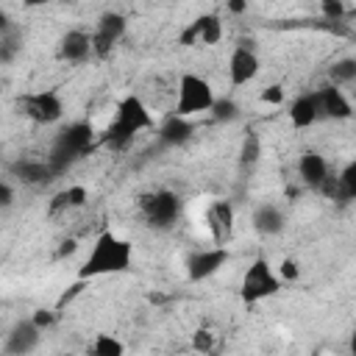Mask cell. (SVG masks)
<instances>
[{
    "label": "cell",
    "instance_id": "cell-1",
    "mask_svg": "<svg viewBox=\"0 0 356 356\" xmlns=\"http://www.w3.org/2000/svg\"><path fill=\"white\" fill-rule=\"evenodd\" d=\"M134 245L131 239L120 236L117 231H100L89 250L83 253V259L78 261V281L86 284V281H95V278H114V275H125L131 273L134 267Z\"/></svg>",
    "mask_w": 356,
    "mask_h": 356
},
{
    "label": "cell",
    "instance_id": "cell-2",
    "mask_svg": "<svg viewBox=\"0 0 356 356\" xmlns=\"http://www.w3.org/2000/svg\"><path fill=\"white\" fill-rule=\"evenodd\" d=\"M95 142H97V131H95V125H92L89 120H70V122H64V125L56 131L44 161L50 164L53 175L58 178V175H64L67 170H72V167L92 150Z\"/></svg>",
    "mask_w": 356,
    "mask_h": 356
},
{
    "label": "cell",
    "instance_id": "cell-3",
    "mask_svg": "<svg viewBox=\"0 0 356 356\" xmlns=\"http://www.w3.org/2000/svg\"><path fill=\"white\" fill-rule=\"evenodd\" d=\"M139 217L147 228L153 231H170L178 225L181 214H184V197L175 189L159 186V189H147L139 195L136 200Z\"/></svg>",
    "mask_w": 356,
    "mask_h": 356
},
{
    "label": "cell",
    "instance_id": "cell-4",
    "mask_svg": "<svg viewBox=\"0 0 356 356\" xmlns=\"http://www.w3.org/2000/svg\"><path fill=\"white\" fill-rule=\"evenodd\" d=\"M214 100H217V92H214V86L206 75H200V72H181L178 75L172 114L184 117V120H192L197 114H209Z\"/></svg>",
    "mask_w": 356,
    "mask_h": 356
},
{
    "label": "cell",
    "instance_id": "cell-5",
    "mask_svg": "<svg viewBox=\"0 0 356 356\" xmlns=\"http://www.w3.org/2000/svg\"><path fill=\"white\" fill-rule=\"evenodd\" d=\"M281 281L275 275V267L267 256H256L245 273H242V281H239V298L245 306H256L261 300H270L281 292Z\"/></svg>",
    "mask_w": 356,
    "mask_h": 356
},
{
    "label": "cell",
    "instance_id": "cell-6",
    "mask_svg": "<svg viewBox=\"0 0 356 356\" xmlns=\"http://www.w3.org/2000/svg\"><path fill=\"white\" fill-rule=\"evenodd\" d=\"M17 106H19V114H22L28 122L42 125V128L58 125V122L64 120V114H67V103H64V97H61L58 89L25 92V95L17 100Z\"/></svg>",
    "mask_w": 356,
    "mask_h": 356
},
{
    "label": "cell",
    "instance_id": "cell-7",
    "mask_svg": "<svg viewBox=\"0 0 356 356\" xmlns=\"http://www.w3.org/2000/svg\"><path fill=\"white\" fill-rule=\"evenodd\" d=\"M125 33H128V17H125L122 11H117V8L103 11V14L95 19L92 31H89L92 56H95V58H108V56L117 50V44L125 39Z\"/></svg>",
    "mask_w": 356,
    "mask_h": 356
},
{
    "label": "cell",
    "instance_id": "cell-8",
    "mask_svg": "<svg viewBox=\"0 0 356 356\" xmlns=\"http://www.w3.org/2000/svg\"><path fill=\"white\" fill-rule=\"evenodd\" d=\"M231 261V250L225 245H209V248H195L186 259H184V273L192 284L209 281L214 278L222 267H228Z\"/></svg>",
    "mask_w": 356,
    "mask_h": 356
},
{
    "label": "cell",
    "instance_id": "cell-9",
    "mask_svg": "<svg viewBox=\"0 0 356 356\" xmlns=\"http://www.w3.org/2000/svg\"><path fill=\"white\" fill-rule=\"evenodd\" d=\"M225 72H228V83L234 89H242L248 83H253L261 72V58L256 53L253 44L248 42H236L228 53V64H225Z\"/></svg>",
    "mask_w": 356,
    "mask_h": 356
},
{
    "label": "cell",
    "instance_id": "cell-10",
    "mask_svg": "<svg viewBox=\"0 0 356 356\" xmlns=\"http://www.w3.org/2000/svg\"><path fill=\"white\" fill-rule=\"evenodd\" d=\"M203 225L209 231V239L211 245H225L234 239V231H236V209L231 200L225 197H217L206 206L203 211Z\"/></svg>",
    "mask_w": 356,
    "mask_h": 356
},
{
    "label": "cell",
    "instance_id": "cell-11",
    "mask_svg": "<svg viewBox=\"0 0 356 356\" xmlns=\"http://www.w3.org/2000/svg\"><path fill=\"white\" fill-rule=\"evenodd\" d=\"M225 36V22L217 11H203L197 14L184 31H181V44L186 47H214Z\"/></svg>",
    "mask_w": 356,
    "mask_h": 356
},
{
    "label": "cell",
    "instance_id": "cell-12",
    "mask_svg": "<svg viewBox=\"0 0 356 356\" xmlns=\"http://www.w3.org/2000/svg\"><path fill=\"white\" fill-rule=\"evenodd\" d=\"M111 120H117L120 125H125V128L134 131L136 136H139L142 131H153V128H156L153 108H150L139 95H134V92H131V95H122V97L117 100Z\"/></svg>",
    "mask_w": 356,
    "mask_h": 356
},
{
    "label": "cell",
    "instance_id": "cell-13",
    "mask_svg": "<svg viewBox=\"0 0 356 356\" xmlns=\"http://www.w3.org/2000/svg\"><path fill=\"white\" fill-rule=\"evenodd\" d=\"M295 172H298V181L312 189V192H323V186L328 184L334 167L331 161L320 153V150H303L298 156V164H295Z\"/></svg>",
    "mask_w": 356,
    "mask_h": 356
},
{
    "label": "cell",
    "instance_id": "cell-14",
    "mask_svg": "<svg viewBox=\"0 0 356 356\" xmlns=\"http://www.w3.org/2000/svg\"><path fill=\"white\" fill-rule=\"evenodd\" d=\"M56 58L61 64H70V67H81L86 64L92 56V39H89V31L83 28H70L58 36L56 42Z\"/></svg>",
    "mask_w": 356,
    "mask_h": 356
},
{
    "label": "cell",
    "instance_id": "cell-15",
    "mask_svg": "<svg viewBox=\"0 0 356 356\" xmlns=\"http://www.w3.org/2000/svg\"><path fill=\"white\" fill-rule=\"evenodd\" d=\"M42 337L44 334L31 323V317H22V320H17L6 331V337H3V353L6 356H31L42 345Z\"/></svg>",
    "mask_w": 356,
    "mask_h": 356
},
{
    "label": "cell",
    "instance_id": "cell-16",
    "mask_svg": "<svg viewBox=\"0 0 356 356\" xmlns=\"http://www.w3.org/2000/svg\"><path fill=\"white\" fill-rule=\"evenodd\" d=\"M286 225H289V217L278 203H259L250 214V228L259 239H275L286 231Z\"/></svg>",
    "mask_w": 356,
    "mask_h": 356
},
{
    "label": "cell",
    "instance_id": "cell-17",
    "mask_svg": "<svg viewBox=\"0 0 356 356\" xmlns=\"http://www.w3.org/2000/svg\"><path fill=\"white\" fill-rule=\"evenodd\" d=\"M314 95H317V106H320L323 120H350L353 117V100L342 86L325 83V86L314 89Z\"/></svg>",
    "mask_w": 356,
    "mask_h": 356
},
{
    "label": "cell",
    "instance_id": "cell-18",
    "mask_svg": "<svg viewBox=\"0 0 356 356\" xmlns=\"http://www.w3.org/2000/svg\"><path fill=\"white\" fill-rule=\"evenodd\" d=\"M286 120L295 131H309L314 128L323 117H320V106H317V95L314 89L309 92H298L289 103H286Z\"/></svg>",
    "mask_w": 356,
    "mask_h": 356
},
{
    "label": "cell",
    "instance_id": "cell-19",
    "mask_svg": "<svg viewBox=\"0 0 356 356\" xmlns=\"http://www.w3.org/2000/svg\"><path fill=\"white\" fill-rule=\"evenodd\" d=\"M8 175L17 178L22 186H44L50 184L56 175L50 170V164L44 159H36V156H19L8 164Z\"/></svg>",
    "mask_w": 356,
    "mask_h": 356
},
{
    "label": "cell",
    "instance_id": "cell-20",
    "mask_svg": "<svg viewBox=\"0 0 356 356\" xmlns=\"http://www.w3.org/2000/svg\"><path fill=\"white\" fill-rule=\"evenodd\" d=\"M153 131H156L159 145H164V147H181V145H186V142L192 139L195 122H192V120H184V117H178V114L170 111Z\"/></svg>",
    "mask_w": 356,
    "mask_h": 356
},
{
    "label": "cell",
    "instance_id": "cell-21",
    "mask_svg": "<svg viewBox=\"0 0 356 356\" xmlns=\"http://www.w3.org/2000/svg\"><path fill=\"white\" fill-rule=\"evenodd\" d=\"M89 200V189L83 184H70L64 189H58L50 197V214H67V211H78L83 209Z\"/></svg>",
    "mask_w": 356,
    "mask_h": 356
},
{
    "label": "cell",
    "instance_id": "cell-22",
    "mask_svg": "<svg viewBox=\"0 0 356 356\" xmlns=\"http://www.w3.org/2000/svg\"><path fill=\"white\" fill-rule=\"evenodd\" d=\"M81 356H125V342L111 331H97L86 339Z\"/></svg>",
    "mask_w": 356,
    "mask_h": 356
},
{
    "label": "cell",
    "instance_id": "cell-23",
    "mask_svg": "<svg viewBox=\"0 0 356 356\" xmlns=\"http://www.w3.org/2000/svg\"><path fill=\"white\" fill-rule=\"evenodd\" d=\"M134 139H136V134L128 131L125 125H120L117 120H111V122L97 134V142H100L106 150H111V153H122V150H128V147L134 145Z\"/></svg>",
    "mask_w": 356,
    "mask_h": 356
},
{
    "label": "cell",
    "instance_id": "cell-24",
    "mask_svg": "<svg viewBox=\"0 0 356 356\" xmlns=\"http://www.w3.org/2000/svg\"><path fill=\"white\" fill-rule=\"evenodd\" d=\"M353 81H356V58L345 56V58H337V61L328 67V83L345 89V86L353 83Z\"/></svg>",
    "mask_w": 356,
    "mask_h": 356
},
{
    "label": "cell",
    "instance_id": "cell-25",
    "mask_svg": "<svg viewBox=\"0 0 356 356\" xmlns=\"http://www.w3.org/2000/svg\"><path fill=\"white\" fill-rule=\"evenodd\" d=\"M22 47H25V42H22L19 28L11 31V33H6V36H0V64H3V67L14 64V61L19 58V53H22Z\"/></svg>",
    "mask_w": 356,
    "mask_h": 356
},
{
    "label": "cell",
    "instance_id": "cell-26",
    "mask_svg": "<svg viewBox=\"0 0 356 356\" xmlns=\"http://www.w3.org/2000/svg\"><path fill=\"white\" fill-rule=\"evenodd\" d=\"M217 334L211 331V328H195L192 334H189V348L195 350V353H200V356H209V353H214V348H217Z\"/></svg>",
    "mask_w": 356,
    "mask_h": 356
},
{
    "label": "cell",
    "instance_id": "cell-27",
    "mask_svg": "<svg viewBox=\"0 0 356 356\" xmlns=\"http://www.w3.org/2000/svg\"><path fill=\"white\" fill-rule=\"evenodd\" d=\"M209 114H211L217 122H234V120H239V106H236L231 97H217Z\"/></svg>",
    "mask_w": 356,
    "mask_h": 356
},
{
    "label": "cell",
    "instance_id": "cell-28",
    "mask_svg": "<svg viewBox=\"0 0 356 356\" xmlns=\"http://www.w3.org/2000/svg\"><path fill=\"white\" fill-rule=\"evenodd\" d=\"M300 261L298 259H292V256H284L278 264H275V275H278V281L281 284H295L298 278H300Z\"/></svg>",
    "mask_w": 356,
    "mask_h": 356
},
{
    "label": "cell",
    "instance_id": "cell-29",
    "mask_svg": "<svg viewBox=\"0 0 356 356\" xmlns=\"http://www.w3.org/2000/svg\"><path fill=\"white\" fill-rule=\"evenodd\" d=\"M259 100L264 106H284L286 103V89L281 83H267L261 92H259Z\"/></svg>",
    "mask_w": 356,
    "mask_h": 356
},
{
    "label": "cell",
    "instance_id": "cell-30",
    "mask_svg": "<svg viewBox=\"0 0 356 356\" xmlns=\"http://www.w3.org/2000/svg\"><path fill=\"white\" fill-rule=\"evenodd\" d=\"M56 320H58V314H56L53 309H44V306H42V309H33V312H31V323H33L42 334H47V331L56 325Z\"/></svg>",
    "mask_w": 356,
    "mask_h": 356
},
{
    "label": "cell",
    "instance_id": "cell-31",
    "mask_svg": "<svg viewBox=\"0 0 356 356\" xmlns=\"http://www.w3.org/2000/svg\"><path fill=\"white\" fill-rule=\"evenodd\" d=\"M14 200H17V189H14V184H11L8 178H3V175H0V211L11 209V206H14Z\"/></svg>",
    "mask_w": 356,
    "mask_h": 356
},
{
    "label": "cell",
    "instance_id": "cell-32",
    "mask_svg": "<svg viewBox=\"0 0 356 356\" xmlns=\"http://www.w3.org/2000/svg\"><path fill=\"white\" fill-rule=\"evenodd\" d=\"M320 11L328 17V19H342V14H345V3H339V0H323L320 3Z\"/></svg>",
    "mask_w": 356,
    "mask_h": 356
},
{
    "label": "cell",
    "instance_id": "cell-33",
    "mask_svg": "<svg viewBox=\"0 0 356 356\" xmlns=\"http://www.w3.org/2000/svg\"><path fill=\"white\" fill-rule=\"evenodd\" d=\"M11 31H17V22L11 19L8 8L0 6V36H6V33H11Z\"/></svg>",
    "mask_w": 356,
    "mask_h": 356
},
{
    "label": "cell",
    "instance_id": "cell-34",
    "mask_svg": "<svg viewBox=\"0 0 356 356\" xmlns=\"http://www.w3.org/2000/svg\"><path fill=\"white\" fill-rule=\"evenodd\" d=\"M228 11L239 14V11H248V3H228Z\"/></svg>",
    "mask_w": 356,
    "mask_h": 356
},
{
    "label": "cell",
    "instance_id": "cell-35",
    "mask_svg": "<svg viewBox=\"0 0 356 356\" xmlns=\"http://www.w3.org/2000/svg\"><path fill=\"white\" fill-rule=\"evenodd\" d=\"M64 356H81V353H64Z\"/></svg>",
    "mask_w": 356,
    "mask_h": 356
},
{
    "label": "cell",
    "instance_id": "cell-36",
    "mask_svg": "<svg viewBox=\"0 0 356 356\" xmlns=\"http://www.w3.org/2000/svg\"><path fill=\"white\" fill-rule=\"evenodd\" d=\"M0 161H3V150H0Z\"/></svg>",
    "mask_w": 356,
    "mask_h": 356
}]
</instances>
